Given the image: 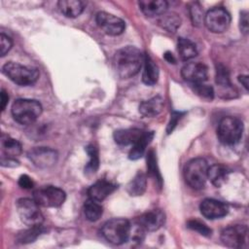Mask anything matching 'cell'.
<instances>
[{
    "instance_id": "1",
    "label": "cell",
    "mask_w": 249,
    "mask_h": 249,
    "mask_svg": "<svg viewBox=\"0 0 249 249\" xmlns=\"http://www.w3.org/2000/svg\"><path fill=\"white\" fill-rule=\"evenodd\" d=\"M144 56L135 47L126 46L118 50L113 58L116 73L123 79L135 76L142 67Z\"/></svg>"
},
{
    "instance_id": "2",
    "label": "cell",
    "mask_w": 249,
    "mask_h": 249,
    "mask_svg": "<svg viewBox=\"0 0 249 249\" xmlns=\"http://www.w3.org/2000/svg\"><path fill=\"white\" fill-rule=\"evenodd\" d=\"M42 105L35 99L19 98L12 105L14 120L20 124H31L42 114Z\"/></svg>"
},
{
    "instance_id": "3",
    "label": "cell",
    "mask_w": 249,
    "mask_h": 249,
    "mask_svg": "<svg viewBox=\"0 0 249 249\" xmlns=\"http://www.w3.org/2000/svg\"><path fill=\"white\" fill-rule=\"evenodd\" d=\"M2 71L11 81L19 86L33 85L39 78V72L36 68L13 61L5 63Z\"/></svg>"
},
{
    "instance_id": "4",
    "label": "cell",
    "mask_w": 249,
    "mask_h": 249,
    "mask_svg": "<svg viewBox=\"0 0 249 249\" xmlns=\"http://www.w3.org/2000/svg\"><path fill=\"white\" fill-rule=\"evenodd\" d=\"M130 222L124 218H114L107 221L102 227V234L107 241L120 245L128 240Z\"/></svg>"
},
{
    "instance_id": "5",
    "label": "cell",
    "mask_w": 249,
    "mask_h": 249,
    "mask_svg": "<svg viewBox=\"0 0 249 249\" xmlns=\"http://www.w3.org/2000/svg\"><path fill=\"white\" fill-rule=\"evenodd\" d=\"M207 161L202 158H196L187 162L184 177L187 184L193 189H202L207 180Z\"/></svg>"
},
{
    "instance_id": "6",
    "label": "cell",
    "mask_w": 249,
    "mask_h": 249,
    "mask_svg": "<svg viewBox=\"0 0 249 249\" xmlns=\"http://www.w3.org/2000/svg\"><path fill=\"white\" fill-rule=\"evenodd\" d=\"M243 133V124L235 117L223 118L217 128V136L225 145H233L237 143Z\"/></svg>"
},
{
    "instance_id": "7",
    "label": "cell",
    "mask_w": 249,
    "mask_h": 249,
    "mask_svg": "<svg viewBox=\"0 0 249 249\" xmlns=\"http://www.w3.org/2000/svg\"><path fill=\"white\" fill-rule=\"evenodd\" d=\"M16 206L20 221L23 224L28 227H36L42 225L44 221V216L40 211V205L34 200V198H19L17 201Z\"/></svg>"
},
{
    "instance_id": "8",
    "label": "cell",
    "mask_w": 249,
    "mask_h": 249,
    "mask_svg": "<svg viewBox=\"0 0 249 249\" xmlns=\"http://www.w3.org/2000/svg\"><path fill=\"white\" fill-rule=\"evenodd\" d=\"M34 200L44 207H59L63 204L66 195L63 190L54 186H43L33 193Z\"/></svg>"
},
{
    "instance_id": "9",
    "label": "cell",
    "mask_w": 249,
    "mask_h": 249,
    "mask_svg": "<svg viewBox=\"0 0 249 249\" xmlns=\"http://www.w3.org/2000/svg\"><path fill=\"white\" fill-rule=\"evenodd\" d=\"M204 24L213 33H223L231 24V15L223 7H215L204 16Z\"/></svg>"
},
{
    "instance_id": "10",
    "label": "cell",
    "mask_w": 249,
    "mask_h": 249,
    "mask_svg": "<svg viewBox=\"0 0 249 249\" xmlns=\"http://www.w3.org/2000/svg\"><path fill=\"white\" fill-rule=\"evenodd\" d=\"M248 229L245 225H234L224 229L221 232L222 242L231 248H241L247 242Z\"/></svg>"
},
{
    "instance_id": "11",
    "label": "cell",
    "mask_w": 249,
    "mask_h": 249,
    "mask_svg": "<svg viewBox=\"0 0 249 249\" xmlns=\"http://www.w3.org/2000/svg\"><path fill=\"white\" fill-rule=\"evenodd\" d=\"M95 20L100 29L111 36L121 35L125 29V22L122 18L106 12L97 13Z\"/></svg>"
},
{
    "instance_id": "12",
    "label": "cell",
    "mask_w": 249,
    "mask_h": 249,
    "mask_svg": "<svg viewBox=\"0 0 249 249\" xmlns=\"http://www.w3.org/2000/svg\"><path fill=\"white\" fill-rule=\"evenodd\" d=\"M29 160L39 168H49L57 161L58 155L53 149L48 147H36L27 153Z\"/></svg>"
},
{
    "instance_id": "13",
    "label": "cell",
    "mask_w": 249,
    "mask_h": 249,
    "mask_svg": "<svg viewBox=\"0 0 249 249\" xmlns=\"http://www.w3.org/2000/svg\"><path fill=\"white\" fill-rule=\"evenodd\" d=\"M181 75L191 86L202 84L207 80L208 68L201 62H189L182 67Z\"/></svg>"
},
{
    "instance_id": "14",
    "label": "cell",
    "mask_w": 249,
    "mask_h": 249,
    "mask_svg": "<svg viewBox=\"0 0 249 249\" xmlns=\"http://www.w3.org/2000/svg\"><path fill=\"white\" fill-rule=\"evenodd\" d=\"M199 209L201 214L210 220L220 219L229 212V208L224 202L213 198L203 199L199 205Z\"/></svg>"
},
{
    "instance_id": "15",
    "label": "cell",
    "mask_w": 249,
    "mask_h": 249,
    "mask_svg": "<svg viewBox=\"0 0 249 249\" xmlns=\"http://www.w3.org/2000/svg\"><path fill=\"white\" fill-rule=\"evenodd\" d=\"M136 222H138L146 231H155L163 226L165 215L160 209H152L138 217Z\"/></svg>"
},
{
    "instance_id": "16",
    "label": "cell",
    "mask_w": 249,
    "mask_h": 249,
    "mask_svg": "<svg viewBox=\"0 0 249 249\" xmlns=\"http://www.w3.org/2000/svg\"><path fill=\"white\" fill-rule=\"evenodd\" d=\"M116 189L117 186L114 183L105 179H101L96 181L89 188L88 195L89 198L101 201L105 199L108 196H110Z\"/></svg>"
},
{
    "instance_id": "17",
    "label": "cell",
    "mask_w": 249,
    "mask_h": 249,
    "mask_svg": "<svg viewBox=\"0 0 249 249\" xmlns=\"http://www.w3.org/2000/svg\"><path fill=\"white\" fill-rule=\"evenodd\" d=\"M164 100L161 96L157 95L148 100H145L139 105V112L142 116L152 118L158 116L163 109Z\"/></svg>"
},
{
    "instance_id": "18",
    "label": "cell",
    "mask_w": 249,
    "mask_h": 249,
    "mask_svg": "<svg viewBox=\"0 0 249 249\" xmlns=\"http://www.w3.org/2000/svg\"><path fill=\"white\" fill-rule=\"evenodd\" d=\"M138 4L143 14L147 17H160L168 7V3L165 0H141Z\"/></svg>"
},
{
    "instance_id": "19",
    "label": "cell",
    "mask_w": 249,
    "mask_h": 249,
    "mask_svg": "<svg viewBox=\"0 0 249 249\" xmlns=\"http://www.w3.org/2000/svg\"><path fill=\"white\" fill-rule=\"evenodd\" d=\"M144 133V130L139 128L118 129L114 132V140L117 144L126 146L134 144Z\"/></svg>"
},
{
    "instance_id": "20",
    "label": "cell",
    "mask_w": 249,
    "mask_h": 249,
    "mask_svg": "<svg viewBox=\"0 0 249 249\" xmlns=\"http://www.w3.org/2000/svg\"><path fill=\"white\" fill-rule=\"evenodd\" d=\"M57 6L60 13L66 18H77L85 9V3L80 0H60Z\"/></svg>"
},
{
    "instance_id": "21",
    "label": "cell",
    "mask_w": 249,
    "mask_h": 249,
    "mask_svg": "<svg viewBox=\"0 0 249 249\" xmlns=\"http://www.w3.org/2000/svg\"><path fill=\"white\" fill-rule=\"evenodd\" d=\"M144 69L142 73V81L148 86H153L159 79V67L147 53L144 56Z\"/></svg>"
},
{
    "instance_id": "22",
    "label": "cell",
    "mask_w": 249,
    "mask_h": 249,
    "mask_svg": "<svg viewBox=\"0 0 249 249\" xmlns=\"http://www.w3.org/2000/svg\"><path fill=\"white\" fill-rule=\"evenodd\" d=\"M229 169L222 164H213L208 166L207 179L217 188L222 187L229 178Z\"/></svg>"
},
{
    "instance_id": "23",
    "label": "cell",
    "mask_w": 249,
    "mask_h": 249,
    "mask_svg": "<svg viewBox=\"0 0 249 249\" xmlns=\"http://www.w3.org/2000/svg\"><path fill=\"white\" fill-rule=\"evenodd\" d=\"M154 137V132L153 131H144L142 136L133 144L132 148L129 151L128 158L130 160H138L140 159L145 151L147 146L151 143L152 139Z\"/></svg>"
},
{
    "instance_id": "24",
    "label": "cell",
    "mask_w": 249,
    "mask_h": 249,
    "mask_svg": "<svg viewBox=\"0 0 249 249\" xmlns=\"http://www.w3.org/2000/svg\"><path fill=\"white\" fill-rule=\"evenodd\" d=\"M1 151L2 156L9 158H16L21 153V144L15 138L7 134L1 135Z\"/></svg>"
},
{
    "instance_id": "25",
    "label": "cell",
    "mask_w": 249,
    "mask_h": 249,
    "mask_svg": "<svg viewBox=\"0 0 249 249\" xmlns=\"http://www.w3.org/2000/svg\"><path fill=\"white\" fill-rule=\"evenodd\" d=\"M147 188V177L145 173L139 171L136 175L130 180L127 185L126 191L132 196H142Z\"/></svg>"
},
{
    "instance_id": "26",
    "label": "cell",
    "mask_w": 249,
    "mask_h": 249,
    "mask_svg": "<svg viewBox=\"0 0 249 249\" xmlns=\"http://www.w3.org/2000/svg\"><path fill=\"white\" fill-rule=\"evenodd\" d=\"M159 25L168 32H175L181 25V18L174 12H168L161 15L158 20Z\"/></svg>"
},
{
    "instance_id": "27",
    "label": "cell",
    "mask_w": 249,
    "mask_h": 249,
    "mask_svg": "<svg viewBox=\"0 0 249 249\" xmlns=\"http://www.w3.org/2000/svg\"><path fill=\"white\" fill-rule=\"evenodd\" d=\"M177 47H178L179 55L183 60L192 59L197 54L196 47L195 43L192 42L190 39H187L184 37L178 38Z\"/></svg>"
},
{
    "instance_id": "28",
    "label": "cell",
    "mask_w": 249,
    "mask_h": 249,
    "mask_svg": "<svg viewBox=\"0 0 249 249\" xmlns=\"http://www.w3.org/2000/svg\"><path fill=\"white\" fill-rule=\"evenodd\" d=\"M216 84L223 89H226L227 93H234L230 81V73L227 67L223 64H217L216 66Z\"/></svg>"
},
{
    "instance_id": "29",
    "label": "cell",
    "mask_w": 249,
    "mask_h": 249,
    "mask_svg": "<svg viewBox=\"0 0 249 249\" xmlns=\"http://www.w3.org/2000/svg\"><path fill=\"white\" fill-rule=\"evenodd\" d=\"M84 213L89 221L95 222L99 220V218L102 216L103 208L99 201L89 198L84 204Z\"/></svg>"
},
{
    "instance_id": "30",
    "label": "cell",
    "mask_w": 249,
    "mask_h": 249,
    "mask_svg": "<svg viewBox=\"0 0 249 249\" xmlns=\"http://www.w3.org/2000/svg\"><path fill=\"white\" fill-rule=\"evenodd\" d=\"M86 151L89 155V160L87 165L85 166V172H86V174L89 175V174L95 173L96 170L98 169V166H99L98 150L94 145L90 144L86 147Z\"/></svg>"
},
{
    "instance_id": "31",
    "label": "cell",
    "mask_w": 249,
    "mask_h": 249,
    "mask_svg": "<svg viewBox=\"0 0 249 249\" xmlns=\"http://www.w3.org/2000/svg\"><path fill=\"white\" fill-rule=\"evenodd\" d=\"M44 231L42 225L36 227H29V229L21 231L17 235V241L21 244H26L33 242L37 237Z\"/></svg>"
},
{
    "instance_id": "32",
    "label": "cell",
    "mask_w": 249,
    "mask_h": 249,
    "mask_svg": "<svg viewBox=\"0 0 249 249\" xmlns=\"http://www.w3.org/2000/svg\"><path fill=\"white\" fill-rule=\"evenodd\" d=\"M147 168H148V172L150 174L151 177H153L157 183L159 184V186H161V177L157 165V159H156V155L154 153V151H150L148 153V157H147Z\"/></svg>"
},
{
    "instance_id": "33",
    "label": "cell",
    "mask_w": 249,
    "mask_h": 249,
    "mask_svg": "<svg viewBox=\"0 0 249 249\" xmlns=\"http://www.w3.org/2000/svg\"><path fill=\"white\" fill-rule=\"evenodd\" d=\"M190 16L191 19L194 25L196 26H200L202 21L204 20V16H203V10L198 2H194L190 6Z\"/></svg>"
},
{
    "instance_id": "34",
    "label": "cell",
    "mask_w": 249,
    "mask_h": 249,
    "mask_svg": "<svg viewBox=\"0 0 249 249\" xmlns=\"http://www.w3.org/2000/svg\"><path fill=\"white\" fill-rule=\"evenodd\" d=\"M187 227L193 231H197L199 234L204 236H210L212 234L211 229H209L204 223L198 220H190L187 223Z\"/></svg>"
},
{
    "instance_id": "35",
    "label": "cell",
    "mask_w": 249,
    "mask_h": 249,
    "mask_svg": "<svg viewBox=\"0 0 249 249\" xmlns=\"http://www.w3.org/2000/svg\"><path fill=\"white\" fill-rule=\"evenodd\" d=\"M193 88H194V91L202 98L211 100L214 96V89L209 85H205L204 83H202V84L193 85Z\"/></svg>"
},
{
    "instance_id": "36",
    "label": "cell",
    "mask_w": 249,
    "mask_h": 249,
    "mask_svg": "<svg viewBox=\"0 0 249 249\" xmlns=\"http://www.w3.org/2000/svg\"><path fill=\"white\" fill-rule=\"evenodd\" d=\"M13 41L12 39L5 35L4 33H1L0 35V55L4 56L12 48Z\"/></svg>"
},
{
    "instance_id": "37",
    "label": "cell",
    "mask_w": 249,
    "mask_h": 249,
    "mask_svg": "<svg viewBox=\"0 0 249 249\" xmlns=\"http://www.w3.org/2000/svg\"><path fill=\"white\" fill-rule=\"evenodd\" d=\"M184 115V113L182 112H176V111H173L171 113V118H170V121L168 123V125H167V128H166V131L167 133H171L173 131V129L175 128V126L177 125V123L178 121L181 119V117Z\"/></svg>"
},
{
    "instance_id": "38",
    "label": "cell",
    "mask_w": 249,
    "mask_h": 249,
    "mask_svg": "<svg viewBox=\"0 0 249 249\" xmlns=\"http://www.w3.org/2000/svg\"><path fill=\"white\" fill-rule=\"evenodd\" d=\"M248 13L246 11L241 12L240 14V19H239V27L241 32H243L244 34H247L248 32Z\"/></svg>"
},
{
    "instance_id": "39",
    "label": "cell",
    "mask_w": 249,
    "mask_h": 249,
    "mask_svg": "<svg viewBox=\"0 0 249 249\" xmlns=\"http://www.w3.org/2000/svg\"><path fill=\"white\" fill-rule=\"evenodd\" d=\"M18 185L23 189H31L34 186V183L29 176L21 175L18 179Z\"/></svg>"
},
{
    "instance_id": "40",
    "label": "cell",
    "mask_w": 249,
    "mask_h": 249,
    "mask_svg": "<svg viewBox=\"0 0 249 249\" xmlns=\"http://www.w3.org/2000/svg\"><path fill=\"white\" fill-rule=\"evenodd\" d=\"M1 165L2 166H8V167H15L18 165V161L16 160L15 158H9L2 156L1 157Z\"/></svg>"
},
{
    "instance_id": "41",
    "label": "cell",
    "mask_w": 249,
    "mask_h": 249,
    "mask_svg": "<svg viewBox=\"0 0 249 249\" xmlns=\"http://www.w3.org/2000/svg\"><path fill=\"white\" fill-rule=\"evenodd\" d=\"M0 97H1V102H0V104H1V110H2V111H4V110H5V108H6V106H7V104H8V101H9V95H8V92H7L4 89H1Z\"/></svg>"
},
{
    "instance_id": "42",
    "label": "cell",
    "mask_w": 249,
    "mask_h": 249,
    "mask_svg": "<svg viewBox=\"0 0 249 249\" xmlns=\"http://www.w3.org/2000/svg\"><path fill=\"white\" fill-rule=\"evenodd\" d=\"M163 57L169 63H175L176 62V58L174 57L173 53H170V52H165L164 54H163Z\"/></svg>"
},
{
    "instance_id": "43",
    "label": "cell",
    "mask_w": 249,
    "mask_h": 249,
    "mask_svg": "<svg viewBox=\"0 0 249 249\" xmlns=\"http://www.w3.org/2000/svg\"><path fill=\"white\" fill-rule=\"evenodd\" d=\"M239 79V82L242 84V86L245 88V89L247 90L248 89V76L246 75H241L238 77Z\"/></svg>"
}]
</instances>
